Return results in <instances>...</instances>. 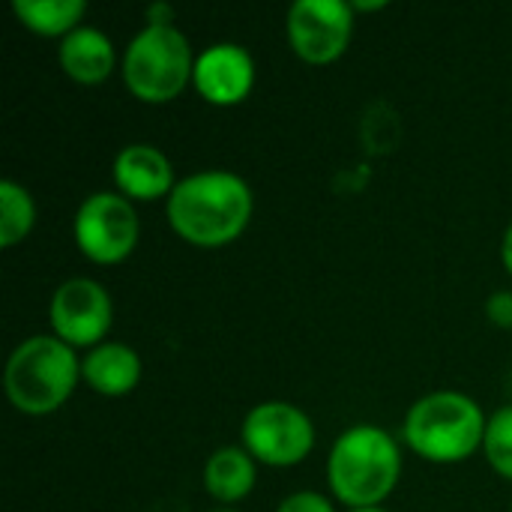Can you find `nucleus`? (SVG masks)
I'll list each match as a JSON object with an SVG mask.
<instances>
[{"instance_id":"f257e3e1","label":"nucleus","mask_w":512,"mask_h":512,"mask_svg":"<svg viewBox=\"0 0 512 512\" xmlns=\"http://www.w3.org/2000/svg\"><path fill=\"white\" fill-rule=\"evenodd\" d=\"M255 213L249 183L225 168H204L177 180L165 201L171 231L195 249H225L237 243Z\"/></svg>"},{"instance_id":"f03ea898","label":"nucleus","mask_w":512,"mask_h":512,"mask_svg":"<svg viewBox=\"0 0 512 512\" xmlns=\"http://www.w3.org/2000/svg\"><path fill=\"white\" fill-rule=\"evenodd\" d=\"M402 480V447L399 441L375 426H348L330 447L327 456V489L345 510L381 507Z\"/></svg>"},{"instance_id":"7ed1b4c3","label":"nucleus","mask_w":512,"mask_h":512,"mask_svg":"<svg viewBox=\"0 0 512 512\" xmlns=\"http://www.w3.org/2000/svg\"><path fill=\"white\" fill-rule=\"evenodd\" d=\"M489 417L477 399L459 390H435L417 399L402 423V441L432 465H459L483 450Z\"/></svg>"},{"instance_id":"20e7f679","label":"nucleus","mask_w":512,"mask_h":512,"mask_svg":"<svg viewBox=\"0 0 512 512\" xmlns=\"http://www.w3.org/2000/svg\"><path fill=\"white\" fill-rule=\"evenodd\" d=\"M81 384V357L57 336L39 333L18 342L3 369L9 405L24 417L60 411Z\"/></svg>"},{"instance_id":"39448f33","label":"nucleus","mask_w":512,"mask_h":512,"mask_svg":"<svg viewBox=\"0 0 512 512\" xmlns=\"http://www.w3.org/2000/svg\"><path fill=\"white\" fill-rule=\"evenodd\" d=\"M195 51L177 24H144L120 57L126 90L144 105H168L189 84Z\"/></svg>"},{"instance_id":"423d86ee","label":"nucleus","mask_w":512,"mask_h":512,"mask_svg":"<svg viewBox=\"0 0 512 512\" xmlns=\"http://www.w3.org/2000/svg\"><path fill=\"white\" fill-rule=\"evenodd\" d=\"M240 447L267 468H297L315 450L312 417L285 399H267L246 411L240 423Z\"/></svg>"},{"instance_id":"0eeeda50","label":"nucleus","mask_w":512,"mask_h":512,"mask_svg":"<svg viewBox=\"0 0 512 512\" xmlns=\"http://www.w3.org/2000/svg\"><path fill=\"white\" fill-rule=\"evenodd\" d=\"M72 240L78 252L99 267L123 264L141 240L135 204L117 189L90 192L72 216Z\"/></svg>"},{"instance_id":"6e6552de","label":"nucleus","mask_w":512,"mask_h":512,"mask_svg":"<svg viewBox=\"0 0 512 512\" xmlns=\"http://www.w3.org/2000/svg\"><path fill=\"white\" fill-rule=\"evenodd\" d=\"M357 27V12L348 0H297L285 15V36L291 51L309 66L336 63Z\"/></svg>"},{"instance_id":"1a4fd4ad","label":"nucleus","mask_w":512,"mask_h":512,"mask_svg":"<svg viewBox=\"0 0 512 512\" xmlns=\"http://www.w3.org/2000/svg\"><path fill=\"white\" fill-rule=\"evenodd\" d=\"M51 336L69 348H96L108 342L105 336L114 327V300L102 282L90 276H72L60 282L48 300Z\"/></svg>"},{"instance_id":"9d476101","label":"nucleus","mask_w":512,"mask_h":512,"mask_svg":"<svg viewBox=\"0 0 512 512\" xmlns=\"http://www.w3.org/2000/svg\"><path fill=\"white\" fill-rule=\"evenodd\" d=\"M195 93L216 108H234L255 90V57L240 42H213L195 54Z\"/></svg>"},{"instance_id":"9b49d317","label":"nucleus","mask_w":512,"mask_h":512,"mask_svg":"<svg viewBox=\"0 0 512 512\" xmlns=\"http://www.w3.org/2000/svg\"><path fill=\"white\" fill-rule=\"evenodd\" d=\"M111 180H114V189L129 198L132 204L135 201H168V195L174 192L177 186V177H174V165L168 159L165 150H159L156 144H147V141H135V144H126L114 162H111Z\"/></svg>"},{"instance_id":"f8f14e48","label":"nucleus","mask_w":512,"mask_h":512,"mask_svg":"<svg viewBox=\"0 0 512 512\" xmlns=\"http://www.w3.org/2000/svg\"><path fill=\"white\" fill-rule=\"evenodd\" d=\"M117 60L120 57L108 33L90 24H81L78 30H72L66 39H60V48H57V63L63 75L81 87L105 84L117 72Z\"/></svg>"},{"instance_id":"ddd939ff","label":"nucleus","mask_w":512,"mask_h":512,"mask_svg":"<svg viewBox=\"0 0 512 512\" xmlns=\"http://www.w3.org/2000/svg\"><path fill=\"white\" fill-rule=\"evenodd\" d=\"M141 375V354L126 342H102L81 357V381L105 399L129 396L141 384Z\"/></svg>"},{"instance_id":"4468645a","label":"nucleus","mask_w":512,"mask_h":512,"mask_svg":"<svg viewBox=\"0 0 512 512\" xmlns=\"http://www.w3.org/2000/svg\"><path fill=\"white\" fill-rule=\"evenodd\" d=\"M201 480L210 501H216L219 507H234L252 495L258 483V462L240 444H228L210 453Z\"/></svg>"},{"instance_id":"2eb2a0df","label":"nucleus","mask_w":512,"mask_h":512,"mask_svg":"<svg viewBox=\"0 0 512 512\" xmlns=\"http://www.w3.org/2000/svg\"><path fill=\"white\" fill-rule=\"evenodd\" d=\"M18 24L45 39H66L87 15L84 0H12Z\"/></svg>"},{"instance_id":"dca6fc26","label":"nucleus","mask_w":512,"mask_h":512,"mask_svg":"<svg viewBox=\"0 0 512 512\" xmlns=\"http://www.w3.org/2000/svg\"><path fill=\"white\" fill-rule=\"evenodd\" d=\"M36 225V201L18 180H0V249L21 246Z\"/></svg>"},{"instance_id":"f3484780","label":"nucleus","mask_w":512,"mask_h":512,"mask_svg":"<svg viewBox=\"0 0 512 512\" xmlns=\"http://www.w3.org/2000/svg\"><path fill=\"white\" fill-rule=\"evenodd\" d=\"M483 456L489 462V468L512 483V405L498 408L489 417L486 426V441H483Z\"/></svg>"},{"instance_id":"a211bd4d","label":"nucleus","mask_w":512,"mask_h":512,"mask_svg":"<svg viewBox=\"0 0 512 512\" xmlns=\"http://www.w3.org/2000/svg\"><path fill=\"white\" fill-rule=\"evenodd\" d=\"M276 512H336V504L321 492H294L276 507Z\"/></svg>"},{"instance_id":"6ab92c4d","label":"nucleus","mask_w":512,"mask_h":512,"mask_svg":"<svg viewBox=\"0 0 512 512\" xmlns=\"http://www.w3.org/2000/svg\"><path fill=\"white\" fill-rule=\"evenodd\" d=\"M486 318L498 327V330H512V291L501 288L486 300Z\"/></svg>"},{"instance_id":"aec40b11","label":"nucleus","mask_w":512,"mask_h":512,"mask_svg":"<svg viewBox=\"0 0 512 512\" xmlns=\"http://www.w3.org/2000/svg\"><path fill=\"white\" fill-rule=\"evenodd\" d=\"M144 15H147V24H174V9L168 3H153Z\"/></svg>"},{"instance_id":"412c9836","label":"nucleus","mask_w":512,"mask_h":512,"mask_svg":"<svg viewBox=\"0 0 512 512\" xmlns=\"http://www.w3.org/2000/svg\"><path fill=\"white\" fill-rule=\"evenodd\" d=\"M501 261H504V270H507V276L512 279V222L507 225V231H504V240H501Z\"/></svg>"},{"instance_id":"4be33fe9","label":"nucleus","mask_w":512,"mask_h":512,"mask_svg":"<svg viewBox=\"0 0 512 512\" xmlns=\"http://www.w3.org/2000/svg\"><path fill=\"white\" fill-rule=\"evenodd\" d=\"M351 6H354L357 15H363V12H381V9H387V0H354Z\"/></svg>"},{"instance_id":"5701e85b","label":"nucleus","mask_w":512,"mask_h":512,"mask_svg":"<svg viewBox=\"0 0 512 512\" xmlns=\"http://www.w3.org/2000/svg\"><path fill=\"white\" fill-rule=\"evenodd\" d=\"M210 512H240V510H234V507H213Z\"/></svg>"},{"instance_id":"b1692460","label":"nucleus","mask_w":512,"mask_h":512,"mask_svg":"<svg viewBox=\"0 0 512 512\" xmlns=\"http://www.w3.org/2000/svg\"><path fill=\"white\" fill-rule=\"evenodd\" d=\"M348 512H387L384 507H369V510H348Z\"/></svg>"},{"instance_id":"393cba45","label":"nucleus","mask_w":512,"mask_h":512,"mask_svg":"<svg viewBox=\"0 0 512 512\" xmlns=\"http://www.w3.org/2000/svg\"><path fill=\"white\" fill-rule=\"evenodd\" d=\"M510 512H512V510H510Z\"/></svg>"}]
</instances>
